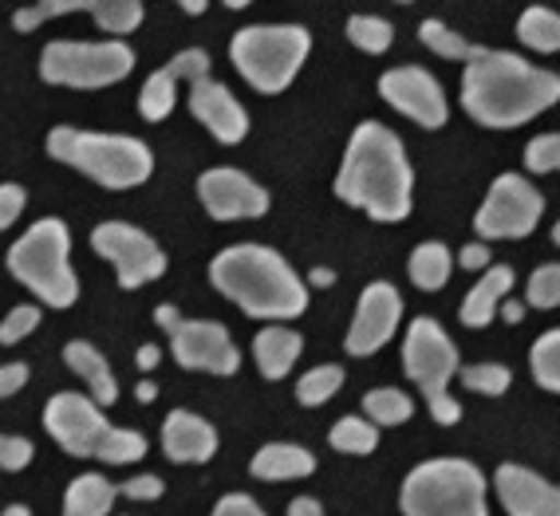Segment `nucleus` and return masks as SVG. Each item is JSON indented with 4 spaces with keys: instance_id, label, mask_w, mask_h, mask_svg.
Returning <instances> with one entry per match:
<instances>
[{
    "instance_id": "1",
    "label": "nucleus",
    "mask_w": 560,
    "mask_h": 516,
    "mask_svg": "<svg viewBox=\"0 0 560 516\" xmlns=\"http://www.w3.org/2000/svg\"><path fill=\"white\" fill-rule=\"evenodd\" d=\"M560 80L513 51L478 48L462 71V107L490 130H513L557 107Z\"/></svg>"
},
{
    "instance_id": "2",
    "label": "nucleus",
    "mask_w": 560,
    "mask_h": 516,
    "mask_svg": "<svg viewBox=\"0 0 560 516\" xmlns=\"http://www.w3.org/2000/svg\"><path fill=\"white\" fill-rule=\"evenodd\" d=\"M336 198L363 209L371 221L395 225L415 206V169L395 130L368 119L351 130L343 166L336 174Z\"/></svg>"
},
{
    "instance_id": "3",
    "label": "nucleus",
    "mask_w": 560,
    "mask_h": 516,
    "mask_svg": "<svg viewBox=\"0 0 560 516\" xmlns=\"http://www.w3.org/2000/svg\"><path fill=\"white\" fill-rule=\"evenodd\" d=\"M213 289L253 319H296L308 312V284L269 245H230L210 265Z\"/></svg>"
},
{
    "instance_id": "4",
    "label": "nucleus",
    "mask_w": 560,
    "mask_h": 516,
    "mask_svg": "<svg viewBox=\"0 0 560 516\" xmlns=\"http://www.w3.org/2000/svg\"><path fill=\"white\" fill-rule=\"evenodd\" d=\"M48 154L107 189H135L154 174L151 146L130 139V134H95V130L56 127L48 134Z\"/></svg>"
},
{
    "instance_id": "5",
    "label": "nucleus",
    "mask_w": 560,
    "mask_h": 516,
    "mask_svg": "<svg viewBox=\"0 0 560 516\" xmlns=\"http://www.w3.org/2000/svg\"><path fill=\"white\" fill-rule=\"evenodd\" d=\"M9 272L56 312L80 300V280L71 269V233L60 218H40L9 248Z\"/></svg>"
},
{
    "instance_id": "6",
    "label": "nucleus",
    "mask_w": 560,
    "mask_h": 516,
    "mask_svg": "<svg viewBox=\"0 0 560 516\" xmlns=\"http://www.w3.org/2000/svg\"><path fill=\"white\" fill-rule=\"evenodd\" d=\"M399 508L402 516H490L486 477L466 457H431L407 473Z\"/></svg>"
},
{
    "instance_id": "7",
    "label": "nucleus",
    "mask_w": 560,
    "mask_h": 516,
    "mask_svg": "<svg viewBox=\"0 0 560 516\" xmlns=\"http://www.w3.org/2000/svg\"><path fill=\"white\" fill-rule=\"evenodd\" d=\"M312 51V36L301 24H249L241 28L230 44L233 68L245 75L260 95H280L296 80Z\"/></svg>"
},
{
    "instance_id": "8",
    "label": "nucleus",
    "mask_w": 560,
    "mask_h": 516,
    "mask_svg": "<svg viewBox=\"0 0 560 516\" xmlns=\"http://www.w3.org/2000/svg\"><path fill=\"white\" fill-rule=\"evenodd\" d=\"M402 371L410 383H419L427 407L439 426H458L462 407L451 398V378L458 371V348L434 316H419L402 339Z\"/></svg>"
},
{
    "instance_id": "9",
    "label": "nucleus",
    "mask_w": 560,
    "mask_h": 516,
    "mask_svg": "<svg viewBox=\"0 0 560 516\" xmlns=\"http://www.w3.org/2000/svg\"><path fill=\"white\" fill-rule=\"evenodd\" d=\"M135 68V51L127 40H51L40 56V80L51 87L100 91L122 83Z\"/></svg>"
},
{
    "instance_id": "10",
    "label": "nucleus",
    "mask_w": 560,
    "mask_h": 516,
    "mask_svg": "<svg viewBox=\"0 0 560 516\" xmlns=\"http://www.w3.org/2000/svg\"><path fill=\"white\" fill-rule=\"evenodd\" d=\"M540 213L545 198L533 181L521 174H498L481 209L474 213V228L481 241H521L540 225Z\"/></svg>"
},
{
    "instance_id": "11",
    "label": "nucleus",
    "mask_w": 560,
    "mask_h": 516,
    "mask_svg": "<svg viewBox=\"0 0 560 516\" xmlns=\"http://www.w3.org/2000/svg\"><path fill=\"white\" fill-rule=\"evenodd\" d=\"M91 248L115 265L119 289L127 292L142 289V284H151L166 272V253H162L159 241L142 228L127 225V221H103V225L91 228Z\"/></svg>"
},
{
    "instance_id": "12",
    "label": "nucleus",
    "mask_w": 560,
    "mask_h": 516,
    "mask_svg": "<svg viewBox=\"0 0 560 516\" xmlns=\"http://www.w3.org/2000/svg\"><path fill=\"white\" fill-rule=\"evenodd\" d=\"M44 430L51 442L71 457H95V446L107 434V414L91 395H75V390H60L48 398L44 407Z\"/></svg>"
},
{
    "instance_id": "13",
    "label": "nucleus",
    "mask_w": 560,
    "mask_h": 516,
    "mask_svg": "<svg viewBox=\"0 0 560 516\" xmlns=\"http://www.w3.org/2000/svg\"><path fill=\"white\" fill-rule=\"evenodd\" d=\"M380 95H383V103H390V107L399 110V115H407L410 122H419L422 130H442L446 119H451V103H446L442 83L434 80L431 71L415 68V63L383 71Z\"/></svg>"
},
{
    "instance_id": "14",
    "label": "nucleus",
    "mask_w": 560,
    "mask_h": 516,
    "mask_svg": "<svg viewBox=\"0 0 560 516\" xmlns=\"http://www.w3.org/2000/svg\"><path fill=\"white\" fill-rule=\"evenodd\" d=\"M171 351L178 359V367L186 371H206V375H237L241 351L233 336L213 319H178V328L171 331Z\"/></svg>"
},
{
    "instance_id": "15",
    "label": "nucleus",
    "mask_w": 560,
    "mask_h": 516,
    "mask_svg": "<svg viewBox=\"0 0 560 516\" xmlns=\"http://www.w3.org/2000/svg\"><path fill=\"white\" fill-rule=\"evenodd\" d=\"M198 198L213 221H257L269 213V194L245 169L213 166L198 178Z\"/></svg>"
},
{
    "instance_id": "16",
    "label": "nucleus",
    "mask_w": 560,
    "mask_h": 516,
    "mask_svg": "<svg viewBox=\"0 0 560 516\" xmlns=\"http://www.w3.org/2000/svg\"><path fill=\"white\" fill-rule=\"evenodd\" d=\"M399 319H402V296L395 284L387 280H375L368 284L355 304V319H351L348 339H343V351L355 359H368L375 355L380 348H387L390 336L399 331Z\"/></svg>"
},
{
    "instance_id": "17",
    "label": "nucleus",
    "mask_w": 560,
    "mask_h": 516,
    "mask_svg": "<svg viewBox=\"0 0 560 516\" xmlns=\"http://www.w3.org/2000/svg\"><path fill=\"white\" fill-rule=\"evenodd\" d=\"M190 115L210 130L221 146H237L249 134V110L241 107L237 95L225 83L210 80V75L190 80Z\"/></svg>"
},
{
    "instance_id": "18",
    "label": "nucleus",
    "mask_w": 560,
    "mask_h": 516,
    "mask_svg": "<svg viewBox=\"0 0 560 516\" xmlns=\"http://www.w3.org/2000/svg\"><path fill=\"white\" fill-rule=\"evenodd\" d=\"M493 489L510 516H560V489L525 466H513V461L498 466Z\"/></svg>"
},
{
    "instance_id": "19",
    "label": "nucleus",
    "mask_w": 560,
    "mask_h": 516,
    "mask_svg": "<svg viewBox=\"0 0 560 516\" xmlns=\"http://www.w3.org/2000/svg\"><path fill=\"white\" fill-rule=\"evenodd\" d=\"M162 454L171 457L174 466H206L218 454V430L201 414L174 410L162 422Z\"/></svg>"
},
{
    "instance_id": "20",
    "label": "nucleus",
    "mask_w": 560,
    "mask_h": 516,
    "mask_svg": "<svg viewBox=\"0 0 560 516\" xmlns=\"http://www.w3.org/2000/svg\"><path fill=\"white\" fill-rule=\"evenodd\" d=\"M301 355H304L301 331L284 328V324H269V328H260L257 336H253V359H257V371L265 378H272V383L289 375Z\"/></svg>"
},
{
    "instance_id": "21",
    "label": "nucleus",
    "mask_w": 560,
    "mask_h": 516,
    "mask_svg": "<svg viewBox=\"0 0 560 516\" xmlns=\"http://www.w3.org/2000/svg\"><path fill=\"white\" fill-rule=\"evenodd\" d=\"M486 277L474 284L470 292H466V300H462V324L466 328H486V324H493V316H498V304L513 292V269L510 265H486Z\"/></svg>"
},
{
    "instance_id": "22",
    "label": "nucleus",
    "mask_w": 560,
    "mask_h": 516,
    "mask_svg": "<svg viewBox=\"0 0 560 516\" xmlns=\"http://www.w3.org/2000/svg\"><path fill=\"white\" fill-rule=\"evenodd\" d=\"M63 363L88 383L91 398H95L100 407H115L119 383H115V371L107 367V355H103L100 348H91L88 339H71L68 348H63Z\"/></svg>"
},
{
    "instance_id": "23",
    "label": "nucleus",
    "mask_w": 560,
    "mask_h": 516,
    "mask_svg": "<svg viewBox=\"0 0 560 516\" xmlns=\"http://www.w3.org/2000/svg\"><path fill=\"white\" fill-rule=\"evenodd\" d=\"M312 473H316V457L292 442H272V446L257 449V457L249 461V477L257 481H296V477Z\"/></svg>"
},
{
    "instance_id": "24",
    "label": "nucleus",
    "mask_w": 560,
    "mask_h": 516,
    "mask_svg": "<svg viewBox=\"0 0 560 516\" xmlns=\"http://www.w3.org/2000/svg\"><path fill=\"white\" fill-rule=\"evenodd\" d=\"M119 489L103 473H80L63 493V516H107L115 508Z\"/></svg>"
},
{
    "instance_id": "25",
    "label": "nucleus",
    "mask_w": 560,
    "mask_h": 516,
    "mask_svg": "<svg viewBox=\"0 0 560 516\" xmlns=\"http://www.w3.org/2000/svg\"><path fill=\"white\" fill-rule=\"evenodd\" d=\"M451 269H454V257L442 241H422V245L410 253V265H407L410 280H415L419 292H442L446 280H451Z\"/></svg>"
},
{
    "instance_id": "26",
    "label": "nucleus",
    "mask_w": 560,
    "mask_h": 516,
    "mask_svg": "<svg viewBox=\"0 0 560 516\" xmlns=\"http://www.w3.org/2000/svg\"><path fill=\"white\" fill-rule=\"evenodd\" d=\"M517 40L525 44V48L552 56V51H560V16L552 9H545V4H533V9L521 12Z\"/></svg>"
},
{
    "instance_id": "27",
    "label": "nucleus",
    "mask_w": 560,
    "mask_h": 516,
    "mask_svg": "<svg viewBox=\"0 0 560 516\" xmlns=\"http://www.w3.org/2000/svg\"><path fill=\"white\" fill-rule=\"evenodd\" d=\"M328 442H331V449H340V454L368 457V454H375V446H380V426L360 414H348L331 426Z\"/></svg>"
},
{
    "instance_id": "28",
    "label": "nucleus",
    "mask_w": 560,
    "mask_h": 516,
    "mask_svg": "<svg viewBox=\"0 0 560 516\" xmlns=\"http://www.w3.org/2000/svg\"><path fill=\"white\" fill-rule=\"evenodd\" d=\"M88 12L107 36H130L142 24V0H91Z\"/></svg>"
},
{
    "instance_id": "29",
    "label": "nucleus",
    "mask_w": 560,
    "mask_h": 516,
    "mask_svg": "<svg viewBox=\"0 0 560 516\" xmlns=\"http://www.w3.org/2000/svg\"><path fill=\"white\" fill-rule=\"evenodd\" d=\"M174 103H178V80H174L171 71L159 68L154 75H147V83H142V91H139L142 119H147V122H162L174 110Z\"/></svg>"
},
{
    "instance_id": "30",
    "label": "nucleus",
    "mask_w": 560,
    "mask_h": 516,
    "mask_svg": "<svg viewBox=\"0 0 560 516\" xmlns=\"http://www.w3.org/2000/svg\"><path fill=\"white\" fill-rule=\"evenodd\" d=\"M363 414H368V422H375V426H402V422L415 414V402H410L407 390L380 387L363 398Z\"/></svg>"
},
{
    "instance_id": "31",
    "label": "nucleus",
    "mask_w": 560,
    "mask_h": 516,
    "mask_svg": "<svg viewBox=\"0 0 560 516\" xmlns=\"http://www.w3.org/2000/svg\"><path fill=\"white\" fill-rule=\"evenodd\" d=\"M95 457L107 461V466H135V461L147 457V437H142L139 430L110 426L100 446H95Z\"/></svg>"
},
{
    "instance_id": "32",
    "label": "nucleus",
    "mask_w": 560,
    "mask_h": 516,
    "mask_svg": "<svg viewBox=\"0 0 560 516\" xmlns=\"http://www.w3.org/2000/svg\"><path fill=\"white\" fill-rule=\"evenodd\" d=\"M529 367H533V378H537V387L557 395L560 390V331L537 336V343H533V351H529Z\"/></svg>"
},
{
    "instance_id": "33",
    "label": "nucleus",
    "mask_w": 560,
    "mask_h": 516,
    "mask_svg": "<svg viewBox=\"0 0 560 516\" xmlns=\"http://www.w3.org/2000/svg\"><path fill=\"white\" fill-rule=\"evenodd\" d=\"M419 40L427 44L434 56H442V60H458V63H466L474 51H478V44H470L466 36H458L454 28H446L442 21H434V16L419 24Z\"/></svg>"
},
{
    "instance_id": "34",
    "label": "nucleus",
    "mask_w": 560,
    "mask_h": 516,
    "mask_svg": "<svg viewBox=\"0 0 560 516\" xmlns=\"http://www.w3.org/2000/svg\"><path fill=\"white\" fill-rule=\"evenodd\" d=\"M343 367L336 363H324V367H312L308 375H301L296 383V398H301V407H324L331 395H340L343 387Z\"/></svg>"
},
{
    "instance_id": "35",
    "label": "nucleus",
    "mask_w": 560,
    "mask_h": 516,
    "mask_svg": "<svg viewBox=\"0 0 560 516\" xmlns=\"http://www.w3.org/2000/svg\"><path fill=\"white\" fill-rule=\"evenodd\" d=\"M348 40L368 56H383L395 44V28L383 16H351L348 21Z\"/></svg>"
},
{
    "instance_id": "36",
    "label": "nucleus",
    "mask_w": 560,
    "mask_h": 516,
    "mask_svg": "<svg viewBox=\"0 0 560 516\" xmlns=\"http://www.w3.org/2000/svg\"><path fill=\"white\" fill-rule=\"evenodd\" d=\"M458 375H462V387H470L474 395H490V398L505 395L513 383L510 367H501V363H474V367H462Z\"/></svg>"
},
{
    "instance_id": "37",
    "label": "nucleus",
    "mask_w": 560,
    "mask_h": 516,
    "mask_svg": "<svg viewBox=\"0 0 560 516\" xmlns=\"http://www.w3.org/2000/svg\"><path fill=\"white\" fill-rule=\"evenodd\" d=\"M88 9H91V0H36V4L16 12V28L32 32V28H40V24L56 21V16H71V12H88Z\"/></svg>"
},
{
    "instance_id": "38",
    "label": "nucleus",
    "mask_w": 560,
    "mask_h": 516,
    "mask_svg": "<svg viewBox=\"0 0 560 516\" xmlns=\"http://www.w3.org/2000/svg\"><path fill=\"white\" fill-rule=\"evenodd\" d=\"M525 296H529V308H540V312L557 308L560 304V265H540V269L529 277Z\"/></svg>"
},
{
    "instance_id": "39",
    "label": "nucleus",
    "mask_w": 560,
    "mask_h": 516,
    "mask_svg": "<svg viewBox=\"0 0 560 516\" xmlns=\"http://www.w3.org/2000/svg\"><path fill=\"white\" fill-rule=\"evenodd\" d=\"M36 328H40V308L36 304H21V308H12L9 316L0 319V343L12 348V343L28 339Z\"/></svg>"
},
{
    "instance_id": "40",
    "label": "nucleus",
    "mask_w": 560,
    "mask_h": 516,
    "mask_svg": "<svg viewBox=\"0 0 560 516\" xmlns=\"http://www.w3.org/2000/svg\"><path fill=\"white\" fill-rule=\"evenodd\" d=\"M525 166L533 174H552L560 166V134H537V139L525 146Z\"/></svg>"
},
{
    "instance_id": "41",
    "label": "nucleus",
    "mask_w": 560,
    "mask_h": 516,
    "mask_svg": "<svg viewBox=\"0 0 560 516\" xmlns=\"http://www.w3.org/2000/svg\"><path fill=\"white\" fill-rule=\"evenodd\" d=\"M32 457H36V446H32L28 437L0 434V469H4V473H21V469H28Z\"/></svg>"
},
{
    "instance_id": "42",
    "label": "nucleus",
    "mask_w": 560,
    "mask_h": 516,
    "mask_svg": "<svg viewBox=\"0 0 560 516\" xmlns=\"http://www.w3.org/2000/svg\"><path fill=\"white\" fill-rule=\"evenodd\" d=\"M166 71H171L174 80H201V75H210V51H201V48H186L178 51L171 63H166Z\"/></svg>"
},
{
    "instance_id": "43",
    "label": "nucleus",
    "mask_w": 560,
    "mask_h": 516,
    "mask_svg": "<svg viewBox=\"0 0 560 516\" xmlns=\"http://www.w3.org/2000/svg\"><path fill=\"white\" fill-rule=\"evenodd\" d=\"M24 206H28V194H24L16 181H4V186H0V233H4L9 225H16Z\"/></svg>"
},
{
    "instance_id": "44",
    "label": "nucleus",
    "mask_w": 560,
    "mask_h": 516,
    "mask_svg": "<svg viewBox=\"0 0 560 516\" xmlns=\"http://www.w3.org/2000/svg\"><path fill=\"white\" fill-rule=\"evenodd\" d=\"M213 516H269V513L249 493H225L218 501V508H213Z\"/></svg>"
},
{
    "instance_id": "45",
    "label": "nucleus",
    "mask_w": 560,
    "mask_h": 516,
    "mask_svg": "<svg viewBox=\"0 0 560 516\" xmlns=\"http://www.w3.org/2000/svg\"><path fill=\"white\" fill-rule=\"evenodd\" d=\"M119 493L130 496V501H159V496L166 493V485H162V477L142 473V477H130V481L119 489Z\"/></svg>"
},
{
    "instance_id": "46",
    "label": "nucleus",
    "mask_w": 560,
    "mask_h": 516,
    "mask_svg": "<svg viewBox=\"0 0 560 516\" xmlns=\"http://www.w3.org/2000/svg\"><path fill=\"white\" fill-rule=\"evenodd\" d=\"M28 363H4L0 367V398H12L16 390H24V383H28Z\"/></svg>"
},
{
    "instance_id": "47",
    "label": "nucleus",
    "mask_w": 560,
    "mask_h": 516,
    "mask_svg": "<svg viewBox=\"0 0 560 516\" xmlns=\"http://www.w3.org/2000/svg\"><path fill=\"white\" fill-rule=\"evenodd\" d=\"M490 241H474V245H466L458 253V260H462V269H470V272H481L486 265H490Z\"/></svg>"
},
{
    "instance_id": "48",
    "label": "nucleus",
    "mask_w": 560,
    "mask_h": 516,
    "mask_svg": "<svg viewBox=\"0 0 560 516\" xmlns=\"http://www.w3.org/2000/svg\"><path fill=\"white\" fill-rule=\"evenodd\" d=\"M289 516H324V508L316 496H296V501H289Z\"/></svg>"
},
{
    "instance_id": "49",
    "label": "nucleus",
    "mask_w": 560,
    "mask_h": 516,
    "mask_svg": "<svg viewBox=\"0 0 560 516\" xmlns=\"http://www.w3.org/2000/svg\"><path fill=\"white\" fill-rule=\"evenodd\" d=\"M498 316L505 319V324H513V328H517L521 319H525V304H517V300L505 296V300H501V304H498Z\"/></svg>"
},
{
    "instance_id": "50",
    "label": "nucleus",
    "mask_w": 560,
    "mask_h": 516,
    "mask_svg": "<svg viewBox=\"0 0 560 516\" xmlns=\"http://www.w3.org/2000/svg\"><path fill=\"white\" fill-rule=\"evenodd\" d=\"M154 319H159L162 331H174L182 316H178V308H174V304H159V308H154Z\"/></svg>"
},
{
    "instance_id": "51",
    "label": "nucleus",
    "mask_w": 560,
    "mask_h": 516,
    "mask_svg": "<svg viewBox=\"0 0 560 516\" xmlns=\"http://www.w3.org/2000/svg\"><path fill=\"white\" fill-rule=\"evenodd\" d=\"M159 363H162V348H154V343L139 348V371H154Z\"/></svg>"
},
{
    "instance_id": "52",
    "label": "nucleus",
    "mask_w": 560,
    "mask_h": 516,
    "mask_svg": "<svg viewBox=\"0 0 560 516\" xmlns=\"http://www.w3.org/2000/svg\"><path fill=\"white\" fill-rule=\"evenodd\" d=\"M308 284H312V289H331V284H336V272H331V269H312Z\"/></svg>"
},
{
    "instance_id": "53",
    "label": "nucleus",
    "mask_w": 560,
    "mask_h": 516,
    "mask_svg": "<svg viewBox=\"0 0 560 516\" xmlns=\"http://www.w3.org/2000/svg\"><path fill=\"white\" fill-rule=\"evenodd\" d=\"M182 4V12H186V16H201V12L210 9V0H178Z\"/></svg>"
},
{
    "instance_id": "54",
    "label": "nucleus",
    "mask_w": 560,
    "mask_h": 516,
    "mask_svg": "<svg viewBox=\"0 0 560 516\" xmlns=\"http://www.w3.org/2000/svg\"><path fill=\"white\" fill-rule=\"evenodd\" d=\"M159 398V387L154 383H139V402H154Z\"/></svg>"
},
{
    "instance_id": "55",
    "label": "nucleus",
    "mask_w": 560,
    "mask_h": 516,
    "mask_svg": "<svg viewBox=\"0 0 560 516\" xmlns=\"http://www.w3.org/2000/svg\"><path fill=\"white\" fill-rule=\"evenodd\" d=\"M0 516H32V508L28 505H9Z\"/></svg>"
},
{
    "instance_id": "56",
    "label": "nucleus",
    "mask_w": 560,
    "mask_h": 516,
    "mask_svg": "<svg viewBox=\"0 0 560 516\" xmlns=\"http://www.w3.org/2000/svg\"><path fill=\"white\" fill-rule=\"evenodd\" d=\"M253 0H225V9H233V12H241V9H249Z\"/></svg>"
},
{
    "instance_id": "57",
    "label": "nucleus",
    "mask_w": 560,
    "mask_h": 516,
    "mask_svg": "<svg viewBox=\"0 0 560 516\" xmlns=\"http://www.w3.org/2000/svg\"><path fill=\"white\" fill-rule=\"evenodd\" d=\"M399 4H410V0H399Z\"/></svg>"
}]
</instances>
